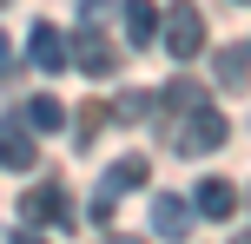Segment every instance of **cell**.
<instances>
[{"instance_id":"cell-18","label":"cell","mask_w":251,"mask_h":244,"mask_svg":"<svg viewBox=\"0 0 251 244\" xmlns=\"http://www.w3.org/2000/svg\"><path fill=\"white\" fill-rule=\"evenodd\" d=\"M113 244H139V238H132V231H126V238H113Z\"/></svg>"},{"instance_id":"cell-2","label":"cell","mask_w":251,"mask_h":244,"mask_svg":"<svg viewBox=\"0 0 251 244\" xmlns=\"http://www.w3.org/2000/svg\"><path fill=\"white\" fill-rule=\"evenodd\" d=\"M225 139H231V119L212 112V106H192V112H185V132H178V158H205V152H218Z\"/></svg>"},{"instance_id":"cell-7","label":"cell","mask_w":251,"mask_h":244,"mask_svg":"<svg viewBox=\"0 0 251 244\" xmlns=\"http://www.w3.org/2000/svg\"><path fill=\"white\" fill-rule=\"evenodd\" d=\"M33 158H40V145H33V132H26V119H0V165L33 172Z\"/></svg>"},{"instance_id":"cell-3","label":"cell","mask_w":251,"mask_h":244,"mask_svg":"<svg viewBox=\"0 0 251 244\" xmlns=\"http://www.w3.org/2000/svg\"><path fill=\"white\" fill-rule=\"evenodd\" d=\"M66 60L79 66L86 79H113V66H119V53H113V40L100 33V26H79L73 40H66Z\"/></svg>"},{"instance_id":"cell-14","label":"cell","mask_w":251,"mask_h":244,"mask_svg":"<svg viewBox=\"0 0 251 244\" xmlns=\"http://www.w3.org/2000/svg\"><path fill=\"white\" fill-rule=\"evenodd\" d=\"M152 112V92H119V119H146Z\"/></svg>"},{"instance_id":"cell-15","label":"cell","mask_w":251,"mask_h":244,"mask_svg":"<svg viewBox=\"0 0 251 244\" xmlns=\"http://www.w3.org/2000/svg\"><path fill=\"white\" fill-rule=\"evenodd\" d=\"M106 13H113V0H79V26H100Z\"/></svg>"},{"instance_id":"cell-10","label":"cell","mask_w":251,"mask_h":244,"mask_svg":"<svg viewBox=\"0 0 251 244\" xmlns=\"http://www.w3.org/2000/svg\"><path fill=\"white\" fill-rule=\"evenodd\" d=\"M60 126H66V106L53 92H33L26 99V132H60Z\"/></svg>"},{"instance_id":"cell-11","label":"cell","mask_w":251,"mask_h":244,"mask_svg":"<svg viewBox=\"0 0 251 244\" xmlns=\"http://www.w3.org/2000/svg\"><path fill=\"white\" fill-rule=\"evenodd\" d=\"M139 185H146V158H119V165L100 178V192H106V198H119V192H139Z\"/></svg>"},{"instance_id":"cell-1","label":"cell","mask_w":251,"mask_h":244,"mask_svg":"<svg viewBox=\"0 0 251 244\" xmlns=\"http://www.w3.org/2000/svg\"><path fill=\"white\" fill-rule=\"evenodd\" d=\"M152 46H165L172 60L205 53V13L192 7V0H172V13H159V40H152Z\"/></svg>"},{"instance_id":"cell-6","label":"cell","mask_w":251,"mask_h":244,"mask_svg":"<svg viewBox=\"0 0 251 244\" xmlns=\"http://www.w3.org/2000/svg\"><path fill=\"white\" fill-rule=\"evenodd\" d=\"M192 218H238V185L231 178H205L192 192Z\"/></svg>"},{"instance_id":"cell-12","label":"cell","mask_w":251,"mask_h":244,"mask_svg":"<svg viewBox=\"0 0 251 244\" xmlns=\"http://www.w3.org/2000/svg\"><path fill=\"white\" fill-rule=\"evenodd\" d=\"M159 99H165V112H178V119H185L192 106H205V86H192V79H172Z\"/></svg>"},{"instance_id":"cell-16","label":"cell","mask_w":251,"mask_h":244,"mask_svg":"<svg viewBox=\"0 0 251 244\" xmlns=\"http://www.w3.org/2000/svg\"><path fill=\"white\" fill-rule=\"evenodd\" d=\"M0 73H13V40L0 33Z\"/></svg>"},{"instance_id":"cell-9","label":"cell","mask_w":251,"mask_h":244,"mask_svg":"<svg viewBox=\"0 0 251 244\" xmlns=\"http://www.w3.org/2000/svg\"><path fill=\"white\" fill-rule=\"evenodd\" d=\"M152 224H159L165 238H185L192 231V198H172V192H165L159 205H152Z\"/></svg>"},{"instance_id":"cell-17","label":"cell","mask_w":251,"mask_h":244,"mask_svg":"<svg viewBox=\"0 0 251 244\" xmlns=\"http://www.w3.org/2000/svg\"><path fill=\"white\" fill-rule=\"evenodd\" d=\"M13 244H47V238H33V231H20V238H13Z\"/></svg>"},{"instance_id":"cell-13","label":"cell","mask_w":251,"mask_h":244,"mask_svg":"<svg viewBox=\"0 0 251 244\" xmlns=\"http://www.w3.org/2000/svg\"><path fill=\"white\" fill-rule=\"evenodd\" d=\"M218 79H225L231 92H245V40H231V46L218 53Z\"/></svg>"},{"instance_id":"cell-8","label":"cell","mask_w":251,"mask_h":244,"mask_svg":"<svg viewBox=\"0 0 251 244\" xmlns=\"http://www.w3.org/2000/svg\"><path fill=\"white\" fill-rule=\"evenodd\" d=\"M126 40L132 46H152L159 40V7L152 0H126Z\"/></svg>"},{"instance_id":"cell-5","label":"cell","mask_w":251,"mask_h":244,"mask_svg":"<svg viewBox=\"0 0 251 244\" xmlns=\"http://www.w3.org/2000/svg\"><path fill=\"white\" fill-rule=\"evenodd\" d=\"M26 60L40 66V73H60L66 66V33L53 20H33V33H26Z\"/></svg>"},{"instance_id":"cell-4","label":"cell","mask_w":251,"mask_h":244,"mask_svg":"<svg viewBox=\"0 0 251 244\" xmlns=\"http://www.w3.org/2000/svg\"><path fill=\"white\" fill-rule=\"evenodd\" d=\"M20 218L40 231V224H73V211H66V192H60V185H33V192L20 198Z\"/></svg>"}]
</instances>
